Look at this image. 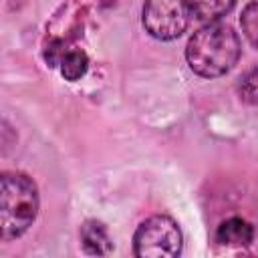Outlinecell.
Instances as JSON below:
<instances>
[{"label": "cell", "mask_w": 258, "mask_h": 258, "mask_svg": "<svg viewBox=\"0 0 258 258\" xmlns=\"http://www.w3.org/2000/svg\"><path fill=\"white\" fill-rule=\"evenodd\" d=\"M240 38L230 26L208 22L187 40L185 58L196 75L216 79L232 71L240 58Z\"/></svg>", "instance_id": "1"}, {"label": "cell", "mask_w": 258, "mask_h": 258, "mask_svg": "<svg viewBox=\"0 0 258 258\" xmlns=\"http://www.w3.org/2000/svg\"><path fill=\"white\" fill-rule=\"evenodd\" d=\"M38 214L36 183L20 171H6L0 179V236L4 242L22 236Z\"/></svg>", "instance_id": "2"}, {"label": "cell", "mask_w": 258, "mask_h": 258, "mask_svg": "<svg viewBox=\"0 0 258 258\" xmlns=\"http://www.w3.org/2000/svg\"><path fill=\"white\" fill-rule=\"evenodd\" d=\"M183 246L181 230L169 216H151L141 222L133 236V252L139 258H173Z\"/></svg>", "instance_id": "3"}, {"label": "cell", "mask_w": 258, "mask_h": 258, "mask_svg": "<svg viewBox=\"0 0 258 258\" xmlns=\"http://www.w3.org/2000/svg\"><path fill=\"white\" fill-rule=\"evenodd\" d=\"M191 12L183 0H145L141 10L143 28L157 40L181 36L189 24Z\"/></svg>", "instance_id": "4"}, {"label": "cell", "mask_w": 258, "mask_h": 258, "mask_svg": "<svg viewBox=\"0 0 258 258\" xmlns=\"http://www.w3.org/2000/svg\"><path fill=\"white\" fill-rule=\"evenodd\" d=\"M81 244H83V250L91 256H105L113 250V242H111V236H109V230L103 222L99 220H87L83 226H81Z\"/></svg>", "instance_id": "5"}, {"label": "cell", "mask_w": 258, "mask_h": 258, "mask_svg": "<svg viewBox=\"0 0 258 258\" xmlns=\"http://www.w3.org/2000/svg\"><path fill=\"white\" fill-rule=\"evenodd\" d=\"M254 240V228L242 218H228L216 230V242L222 246H248Z\"/></svg>", "instance_id": "6"}, {"label": "cell", "mask_w": 258, "mask_h": 258, "mask_svg": "<svg viewBox=\"0 0 258 258\" xmlns=\"http://www.w3.org/2000/svg\"><path fill=\"white\" fill-rule=\"evenodd\" d=\"M183 2L189 8L191 16L202 20V22H216V20H220L236 4V0H183Z\"/></svg>", "instance_id": "7"}, {"label": "cell", "mask_w": 258, "mask_h": 258, "mask_svg": "<svg viewBox=\"0 0 258 258\" xmlns=\"http://www.w3.org/2000/svg\"><path fill=\"white\" fill-rule=\"evenodd\" d=\"M58 69H60V75H62L67 81L75 83V81H79L81 77H85V73H87V69H89V56H87L85 50H81V48H69V50L64 52V56L60 58Z\"/></svg>", "instance_id": "8"}, {"label": "cell", "mask_w": 258, "mask_h": 258, "mask_svg": "<svg viewBox=\"0 0 258 258\" xmlns=\"http://www.w3.org/2000/svg\"><path fill=\"white\" fill-rule=\"evenodd\" d=\"M240 26H242V32L248 38V42L258 48V2L246 4V8L242 10V16H240Z\"/></svg>", "instance_id": "9"}, {"label": "cell", "mask_w": 258, "mask_h": 258, "mask_svg": "<svg viewBox=\"0 0 258 258\" xmlns=\"http://www.w3.org/2000/svg\"><path fill=\"white\" fill-rule=\"evenodd\" d=\"M238 97L248 105H258V69L244 73L238 81Z\"/></svg>", "instance_id": "10"}, {"label": "cell", "mask_w": 258, "mask_h": 258, "mask_svg": "<svg viewBox=\"0 0 258 258\" xmlns=\"http://www.w3.org/2000/svg\"><path fill=\"white\" fill-rule=\"evenodd\" d=\"M67 50L69 48L64 46L62 40H50L46 44V48H44V60H46V64L48 67H58L60 64V58L64 56Z\"/></svg>", "instance_id": "11"}]
</instances>
